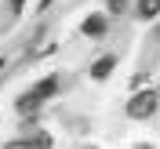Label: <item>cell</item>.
Instances as JSON below:
<instances>
[{
	"label": "cell",
	"instance_id": "6da1fadb",
	"mask_svg": "<svg viewBox=\"0 0 160 149\" xmlns=\"http://www.w3.org/2000/svg\"><path fill=\"white\" fill-rule=\"evenodd\" d=\"M55 91H58V77H48V80H40V84L29 91V95H22V98H18V109H22V113H26V109H37L40 102L48 98V95H55Z\"/></svg>",
	"mask_w": 160,
	"mask_h": 149
},
{
	"label": "cell",
	"instance_id": "7a4b0ae2",
	"mask_svg": "<svg viewBox=\"0 0 160 149\" xmlns=\"http://www.w3.org/2000/svg\"><path fill=\"white\" fill-rule=\"evenodd\" d=\"M157 95H153V91H138V95H135V98L128 102V113L135 120H146V117H153V113H157Z\"/></svg>",
	"mask_w": 160,
	"mask_h": 149
},
{
	"label": "cell",
	"instance_id": "3957f363",
	"mask_svg": "<svg viewBox=\"0 0 160 149\" xmlns=\"http://www.w3.org/2000/svg\"><path fill=\"white\" fill-rule=\"evenodd\" d=\"M138 15L142 18H157L160 15V0H138Z\"/></svg>",
	"mask_w": 160,
	"mask_h": 149
},
{
	"label": "cell",
	"instance_id": "277c9868",
	"mask_svg": "<svg viewBox=\"0 0 160 149\" xmlns=\"http://www.w3.org/2000/svg\"><path fill=\"white\" fill-rule=\"evenodd\" d=\"M109 69H113V58H98L95 66H91V77H95V80H106Z\"/></svg>",
	"mask_w": 160,
	"mask_h": 149
},
{
	"label": "cell",
	"instance_id": "5b68a950",
	"mask_svg": "<svg viewBox=\"0 0 160 149\" xmlns=\"http://www.w3.org/2000/svg\"><path fill=\"white\" fill-rule=\"evenodd\" d=\"M84 33H88V37H102V33H106V22L102 18H88L84 22Z\"/></svg>",
	"mask_w": 160,
	"mask_h": 149
},
{
	"label": "cell",
	"instance_id": "8992f818",
	"mask_svg": "<svg viewBox=\"0 0 160 149\" xmlns=\"http://www.w3.org/2000/svg\"><path fill=\"white\" fill-rule=\"evenodd\" d=\"M15 146H51V138L48 135H33V138H18Z\"/></svg>",
	"mask_w": 160,
	"mask_h": 149
},
{
	"label": "cell",
	"instance_id": "52a82bcc",
	"mask_svg": "<svg viewBox=\"0 0 160 149\" xmlns=\"http://www.w3.org/2000/svg\"><path fill=\"white\" fill-rule=\"evenodd\" d=\"M109 11H124V0H109Z\"/></svg>",
	"mask_w": 160,
	"mask_h": 149
},
{
	"label": "cell",
	"instance_id": "ba28073f",
	"mask_svg": "<svg viewBox=\"0 0 160 149\" xmlns=\"http://www.w3.org/2000/svg\"><path fill=\"white\" fill-rule=\"evenodd\" d=\"M11 4H15V11H18V7H22V0H11Z\"/></svg>",
	"mask_w": 160,
	"mask_h": 149
},
{
	"label": "cell",
	"instance_id": "9c48e42d",
	"mask_svg": "<svg viewBox=\"0 0 160 149\" xmlns=\"http://www.w3.org/2000/svg\"><path fill=\"white\" fill-rule=\"evenodd\" d=\"M0 69H4V62H0Z\"/></svg>",
	"mask_w": 160,
	"mask_h": 149
}]
</instances>
